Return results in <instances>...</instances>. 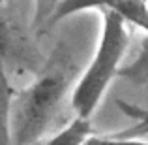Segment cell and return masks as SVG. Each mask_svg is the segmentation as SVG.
Wrapping results in <instances>:
<instances>
[{
    "label": "cell",
    "instance_id": "obj_3",
    "mask_svg": "<svg viewBox=\"0 0 148 145\" xmlns=\"http://www.w3.org/2000/svg\"><path fill=\"white\" fill-rule=\"evenodd\" d=\"M2 49H4V58H8L13 53V62L21 64L23 68H28L32 72L40 74V70L45 66L47 58H40L36 49L30 45L26 36L17 28L10 25V19L4 17L2 21Z\"/></svg>",
    "mask_w": 148,
    "mask_h": 145
},
{
    "label": "cell",
    "instance_id": "obj_7",
    "mask_svg": "<svg viewBox=\"0 0 148 145\" xmlns=\"http://www.w3.org/2000/svg\"><path fill=\"white\" fill-rule=\"evenodd\" d=\"M118 77L130 81L131 85H137V87H148V42L133 62L122 66Z\"/></svg>",
    "mask_w": 148,
    "mask_h": 145
},
{
    "label": "cell",
    "instance_id": "obj_11",
    "mask_svg": "<svg viewBox=\"0 0 148 145\" xmlns=\"http://www.w3.org/2000/svg\"><path fill=\"white\" fill-rule=\"evenodd\" d=\"M146 2H148V0H146Z\"/></svg>",
    "mask_w": 148,
    "mask_h": 145
},
{
    "label": "cell",
    "instance_id": "obj_1",
    "mask_svg": "<svg viewBox=\"0 0 148 145\" xmlns=\"http://www.w3.org/2000/svg\"><path fill=\"white\" fill-rule=\"evenodd\" d=\"M79 66L66 44H58L45 60L36 81L13 92L8 83L6 96V145L41 142L62 109Z\"/></svg>",
    "mask_w": 148,
    "mask_h": 145
},
{
    "label": "cell",
    "instance_id": "obj_6",
    "mask_svg": "<svg viewBox=\"0 0 148 145\" xmlns=\"http://www.w3.org/2000/svg\"><path fill=\"white\" fill-rule=\"evenodd\" d=\"M116 105H118V109L126 117L133 119L135 124L131 128H127V130L114 134V136H118V138H135L139 134L148 132V109L141 108V105H135V104H130L126 100H116Z\"/></svg>",
    "mask_w": 148,
    "mask_h": 145
},
{
    "label": "cell",
    "instance_id": "obj_9",
    "mask_svg": "<svg viewBox=\"0 0 148 145\" xmlns=\"http://www.w3.org/2000/svg\"><path fill=\"white\" fill-rule=\"evenodd\" d=\"M84 145H148V142H139L135 138H118V136H109V138L92 136L84 142Z\"/></svg>",
    "mask_w": 148,
    "mask_h": 145
},
{
    "label": "cell",
    "instance_id": "obj_4",
    "mask_svg": "<svg viewBox=\"0 0 148 145\" xmlns=\"http://www.w3.org/2000/svg\"><path fill=\"white\" fill-rule=\"evenodd\" d=\"M92 136H94V128H92L90 119L77 115L68 126H64L43 145H84V142Z\"/></svg>",
    "mask_w": 148,
    "mask_h": 145
},
{
    "label": "cell",
    "instance_id": "obj_2",
    "mask_svg": "<svg viewBox=\"0 0 148 145\" xmlns=\"http://www.w3.org/2000/svg\"><path fill=\"white\" fill-rule=\"evenodd\" d=\"M101 15H103V28L96 55L71 92L73 109L77 111V115L88 119H92L94 111L98 109L111 81L118 77L122 70L120 62L130 44L126 19L114 10H105L101 11Z\"/></svg>",
    "mask_w": 148,
    "mask_h": 145
},
{
    "label": "cell",
    "instance_id": "obj_5",
    "mask_svg": "<svg viewBox=\"0 0 148 145\" xmlns=\"http://www.w3.org/2000/svg\"><path fill=\"white\" fill-rule=\"evenodd\" d=\"M116 2H118V0H64V2L56 8V11L53 13V17H51V21L47 23L45 30L53 28L54 25H58L62 19L69 17V15L81 13V11H88V10L105 11V10H111Z\"/></svg>",
    "mask_w": 148,
    "mask_h": 145
},
{
    "label": "cell",
    "instance_id": "obj_10",
    "mask_svg": "<svg viewBox=\"0 0 148 145\" xmlns=\"http://www.w3.org/2000/svg\"><path fill=\"white\" fill-rule=\"evenodd\" d=\"M45 142H43V139H41V142H36V143H28V145H43Z\"/></svg>",
    "mask_w": 148,
    "mask_h": 145
},
{
    "label": "cell",
    "instance_id": "obj_8",
    "mask_svg": "<svg viewBox=\"0 0 148 145\" xmlns=\"http://www.w3.org/2000/svg\"><path fill=\"white\" fill-rule=\"evenodd\" d=\"M64 0H36V13H34L32 28L34 30H45L47 23L51 21L53 13Z\"/></svg>",
    "mask_w": 148,
    "mask_h": 145
}]
</instances>
